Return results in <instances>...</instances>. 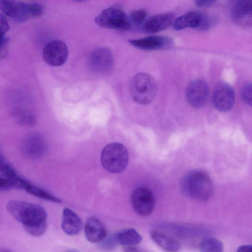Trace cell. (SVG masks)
Here are the masks:
<instances>
[{"instance_id":"5b68a950","label":"cell","mask_w":252,"mask_h":252,"mask_svg":"<svg viewBox=\"0 0 252 252\" xmlns=\"http://www.w3.org/2000/svg\"><path fill=\"white\" fill-rule=\"evenodd\" d=\"M99 26L109 29L127 30L130 22L123 10L113 5L103 10L95 19Z\"/></svg>"},{"instance_id":"ac0fdd59","label":"cell","mask_w":252,"mask_h":252,"mask_svg":"<svg viewBox=\"0 0 252 252\" xmlns=\"http://www.w3.org/2000/svg\"><path fill=\"white\" fill-rule=\"evenodd\" d=\"M130 44L139 49L146 50H158L169 46L170 39L162 36H149L129 40Z\"/></svg>"},{"instance_id":"e0dca14e","label":"cell","mask_w":252,"mask_h":252,"mask_svg":"<svg viewBox=\"0 0 252 252\" xmlns=\"http://www.w3.org/2000/svg\"><path fill=\"white\" fill-rule=\"evenodd\" d=\"M150 236L153 241L166 252H179L180 243L174 237L158 230H152Z\"/></svg>"},{"instance_id":"ba28073f","label":"cell","mask_w":252,"mask_h":252,"mask_svg":"<svg viewBox=\"0 0 252 252\" xmlns=\"http://www.w3.org/2000/svg\"><path fill=\"white\" fill-rule=\"evenodd\" d=\"M68 55L67 47L62 41L54 40L49 42L44 47L43 57L45 62L53 66L63 65Z\"/></svg>"},{"instance_id":"83f0119b","label":"cell","mask_w":252,"mask_h":252,"mask_svg":"<svg viewBox=\"0 0 252 252\" xmlns=\"http://www.w3.org/2000/svg\"><path fill=\"white\" fill-rule=\"evenodd\" d=\"M103 241V248L106 250H112L116 248L118 244L115 235L111 236L107 239L105 238Z\"/></svg>"},{"instance_id":"277c9868","label":"cell","mask_w":252,"mask_h":252,"mask_svg":"<svg viewBox=\"0 0 252 252\" xmlns=\"http://www.w3.org/2000/svg\"><path fill=\"white\" fill-rule=\"evenodd\" d=\"M101 161L103 168L106 170L114 173L122 172L128 164L127 151L121 143H110L102 151Z\"/></svg>"},{"instance_id":"4dcf8cb0","label":"cell","mask_w":252,"mask_h":252,"mask_svg":"<svg viewBox=\"0 0 252 252\" xmlns=\"http://www.w3.org/2000/svg\"><path fill=\"white\" fill-rule=\"evenodd\" d=\"M215 2V0H197L194 1L196 5L200 7H209Z\"/></svg>"},{"instance_id":"d4e9b609","label":"cell","mask_w":252,"mask_h":252,"mask_svg":"<svg viewBox=\"0 0 252 252\" xmlns=\"http://www.w3.org/2000/svg\"><path fill=\"white\" fill-rule=\"evenodd\" d=\"M241 95L245 103L252 106V83H247L243 87Z\"/></svg>"},{"instance_id":"d6a6232c","label":"cell","mask_w":252,"mask_h":252,"mask_svg":"<svg viewBox=\"0 0 252 252\" xmlns=\"http://www.w3.org/2000/svg\"><path fill=\"white\" fill-rule=\"evenodd\" d=\"M0 252H11L7 249H1L0 250Z\"/></svg>"},{"instance_id":"5bb4252c","label":"cell","mask_w":252,"mask_h":252,"mask_svg":"<svg viewBox=\"0 0 252 252\" xmlns=\"http://www.w3.org/2000/svg\"><path fill=\"white\" fill-rule=\"evenodd\" d=\"M22 145L24 154L28 158L32 159L42 156L46 148L44 139L37 134H32L27 136Z\"/></svg>"},{"instance_id":"9a60e30c","label":"cell","mask_w":252,"mask_h":252,"mask_svg":"<svg viewBox=\"0 0 252 252\" xmlns=\"http://www.w3.org/2000/svg\"><path fill=\"white\" fill-rule=\"evenodd\" d=\"M84 233L90 242L97 243L102 242L107 237V231L102 221L95 217H90L85 222Z\"/></svg>"},{"instance_id":"6da1fadb","label":"cell","mask_w":252,"mask_h":252,"mask_svg":"<svg viewBox=\"0 0 252 252\" xmlns=\"http://www.w3.org/2000/svg\"><path fill=\"white\" fill-rule=\"evenodd\" d=\"M6 208L30 235L38 237L45 232L47 213L41 206L23 201L11 200L7 204Z\"/></svg>"},{"instance_id":"7a4b0ae2","label":"cell","mask_w":252,"mask_h":252,"mask_svg":"<svg viewBox=\"0 0 252 252\" xmlns=\"http://www.w3.org/2000/svg\"><path fill=\"white\" fill-rule=\"evenodd\" d=\"M180 188L185 196L199 201L210 198L213 189L210 176L199 170H192L187 173L181 180Z\"/></svg>"},{"instance_id":"30bf717a","label":"cell","mask_w":252,"mask_h":252,"mask_svg":"<svg viewBox=\"0 0 252 252\" xmlns=\"http://www.w3.org/2000/svg\"><path fill=\"white\" fill-rule=\"evenodd\" d=\"M233 21L242 27L252 26V0H238L234 1L230 8Z\"/></svg>"},{"instance_id":"484cf974","label":"cell","mask_w":252,"mask_h":252,"mask_svg":"<svg viewBox=\"0 0 252 252\" xmlns=\"http://www.w3.org/2000/svg\"><path fill=\"white\" fill-rule=\"evenodd\" d=\"M216 18L212 16L203 14L201 24L198 29L205 30L213 27L216 23Z\"/></svg>"},{"instance_id":"d6986e66","label":"cell","mask_w":252,"mask_h":252,"mask_svg":"<svg viewBox=\"0 0 252 252\" xmlns=\"http://www.w3.org/2000/svg\"><path fill=\"white\" fill-rule=\"evenodd\" d=\"M82 221L80 217L68 208H64L63 211L62 228L66 234L75 235L82 230Z\"/></svg>"},{"instance_id":"4316f807","label":"cell","mask_w":252,"mask_h":252,"mask_svg":"<svg viewBox=\"0 0 252 252\" xmlns=\"http://www.w3.org/2000/svg\"><path fill=\"white\" fill-rule=\"evenodd\" d=\"M31 18H36L42 15L43 12V6L38 3H29Z\"/></svg>"},{"instance_id":"ffe728a7","label":"cell","mask_w":252,"mask_h":252,"mask_svg":"<svg viewBox=\"0 0 252 252\" xmlns=\"http://www.w3.org/2000/svg\"><path fill=\"white\" fill-rule=\"evenodd\" d=\"M203 14L197 12H189L174 20L173 27L180 30L187 28L199 29L202 20Z\"/></svg>"},{"instance_id":"8fae6325","label":"cell","mask_w":252,"mask_h":252,"mask_svg":"<svg viewBox=\"0 0 252 252\" xmlns=\"http://www.w3.org/2000/svg\"><path fill=\"white\" fill-rule=\"evenodd\" d=\"M209 92V87L205 82L201 80H194L187 88V100L192 107L200 108L205 104Z\"/></svg>"},{"instance_id":"f1b7e54d","label":"cell","mask_w":252,"mask_h":252,"mask_svg":"<svg viewBox=\"0 0 252 252\" xmlns=\"http://www.w3.org/2000/svg\"><path fill=\"white\" fill-rule=\"evenodd\" d=\"M0 36L5 35L6 32L9 30V26L5 16L0 15Z\"/></svg>"},{"instance_id":"8992f818","label":"cell","mask_w":252,"mask_h":252,"mask_svg":"<svg viewBox=\"0 0 252 252\" xmlns=\"http://www.w3.org/2000/svg\"><path fill=\"white\" fill-rule=\"evenodd\" d=\"M131 203L133 210L137 214L145 217L153 212L155 205V198L149 188L143 186L139 187L131 194Z\"/></svg>"},{"instance_id":"9c48e42d","label":"cell","mask_w":252,"mask_h":252,"mask_svg":"<svg viewBox=\"0 0 252 252\" xmlns=\"http://www.w3.org/2000/svg\"><path fill=\"white\" fill-rule=\"evenodd\" d=\"M235 92L229 84L221 82L216 86L213 95V102L215 108L220 111L229 110L234 104Z\"/></svg>"},{"instance_id":"f546056e","label":"cell","mask_w":252,"mask_h":252,"mask_svg":"<svg viewBox=\"0 0 252 252\" xmlns=\"http://www.w3.org/2000/svg\"><path fill=\"white\" fill-rule=\"evenodd\" d=\"M123 251L124 252H150L145 249L136 246L124 247L123 248Z\"/></svg>"},{"instance_id":"3957f363","label":"cell","mask_w":252,"mask_h":252,"mask_svg":"<svg viewBox=\"0 0 252 252\" xmlns=\"http://www.w3.org/2000/svg\"><path fill=\"white\" fill-rule=\"evenodd\" d=\"M129 91L134 101L140 104H148L156 96L157 84L154 78L150 74L139 73L131 80Z\"/></svg>"},{"instance_id":"52a82bcc","label":"cell","mask_w":252,"mask_h":252,"mask_svg":"<svg viewBox=\"0 0 252 252\" xmlns=\"http://www.w3.org/2000/svg\"><path fill=\"white\" fill-rule=\"evenodd\" d=\"M28 181L19 176L14 169L0 157V189L8 191L11 189H25Z\"/></svg>"},{"instance_id":"7402d4cb","label":"cell","mask_w":252,"mask_h":252,"mask_svg":"<svg viewBox=\"0 0 252 252\" xmlns=\"http://www.w3.org/2000/svg\"><path fill=\"white\" fill-rule=\"evenodd\" d=\"M223 250L222 243L215 238L204 239L199 244L200 252H223Z\"/></svg>"},{"instance_id":"603a6c76","label":"cell","mask_w":252,"mask_h":252,"mask_svg":"<svg viewBox=\"0 0 252 252\" xmlns=\"http://www.w3.org/2000/svg\"><path fill=\"white\" fill-rule=\"evenodd\" d=\"M25 189L29 193L43 199L56 203L62 202L60 198L30 182H28Z\"/></svg>"},{"instance_id":"4fadbf2b","label":"cell","mask_w":252,"mask_h":252,"mask_svg":"<svg viewBox=\"0 0 252 252\" xmlns=\"http://www.w3.org/2000/svg\"><path fill=\"white\" fill-rule=\"evenodd\" d=\"M2 12L18 22H23L31 18L29 3L6 0L2 6Z\"/></svg>"},{"instance_id":"836d02e7","label":"cell","mask_w":252,"mask_h":252,"mask_svg":"<svg viewBox=\"0 0 252 252\" xmlns=\"http://www.w3.org/2000/svg\"><path fill=\"white\" fill-rule=\"evenodd\" d=\"M65 252H78V251H76V250H68Z\"/></svg>"},{"instance_id":"1f68e13d","label":"cell","mask_w":252,"mask_h":252,"mask_svg":"<svg viewBox=\"0 0 252 252\" xmlns=\"http://www.w3.org/2000/svg\"><path fill=\"white\" fill-rule=\"evenodd\" d=\"M237 252H252V246L248 245L241 246L238 248Z\"/></svg>"},{"instance_id":"7c38bea8","label":"cell","mask_w":252,"mask_h":252,"mask_svg":"<svg viewBox=\"0 0 252 252\" xmlns=\"http://www.w3.org/2000/svg\"><path fill=\"white\" fill-rule=\"evenodd\" d=\"M89 63L92 69L98 73L110 71L113 65L114 58L111 51L106 48H98L91 53Z\"/></svg>"},{"instance_id":"44dd1931","label":"cell","mask_w":252,"mask_h":252,"mask_svg":"<svg viewBox=\"0 0 252 252\" xmlns=\"http://www.w3.org/2000/svg\"><path fill=\"white\" fill-rule=\"evenodd\" d=\"M118 244L124 247L134 246L142 241V236L133 228L124 229L115 235Z\"/></svg>"},{"instance_id":"cb8c5ba5","label":"cell","mask_w":252,"mask_h":252,"mask_svg":"<svg viewBox=\"0 0 252 252\" xmlns=\"http://www.w3.org/2000/svg\"><path fill=\"white\" fill-rule=\"evenodd\" d=\"M147 16V11L143 9H140L133 11L130 15L132 22L136 25L142 24Z\"/></svg>"},{"instance_id":"2e32d148","label":"cell","mask_w":252,"mask_h":252,"mask_svg":"<svg viewBox=\"0 0 252 252\" xmlns=\"http://www.w3.org/2000/svg\"><path fill=\"white\" fill-rule=\"evenodd\" d=\"M174 19V15L171 13L153 15L145 21L143 26V30L149 33H155L164 30L173 24Z\"/></svg>"}]
</instances>
